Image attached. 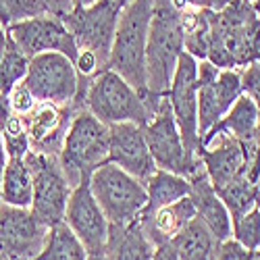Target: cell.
<instances>
[{"label": "cell", "mask_w": 260, "mask_h": 260, "mask_svg": "<svg viewBox=\"0 0 260 260\" xmlns=\"http://www.w3.org/2000/svg\"><path fill=\"white\" fill-rule=\"evenodd\" d=\"M193 216H196V208H193L189 196L173 202L169 206H162L154 210L148 216H140L138 223L142 225L144 233L154 246H160L165 242H171Z\"/></svg>", "instance_id": "obj_20"}, {"label": "cell", "mask_w": 260, "mask_h": 260, "mask_svg": "<svg viewBox=\"0 0 260 260\" xmlns=\"http://www.w3.org/2000/svg\"><path fill=\"white\" fill-rule=\"evenodd\" d=\"M64 223L71 227V231L79 237L88 252L106 246L111 225L90 189V177H83L73 187L67 210H64Z\"/></svg>", "instance_id": "obj_16"}, {"label": "cell", "mask_w": 260, "mask_h": 260, "mask_svg": "<svg viewBox=\"0 0 260 260\" xmlns=\"http://www.w3.org/2000/svg\"><path fill=\"white\" fill-rule=\"evenodd\" d=\"M58 160L73 187L83 177H90L98 167L108 162V125L98 121L88 108L77 111L64 136Z\"/></svg>", "instance_id": "obj_5"}, {"label": "cell", "mask_w": 260, "mask_h": 260, "mask_svg": "<svg viewBox=\"0 0 260 260\" xmlns=\"http://www.w3.org/2000/svg\"><path fill=\"white\" fill-rule=\"evenodd\" d=\"M7 100H9V106H11V111L15 113V115H27L31 108L38 104V100L34 98V94L29 92V88L27 85L21 81V83H17L15 88L7 94Z\"/></svg>", "instance_id": "obj_32"}, {"label": "cell", "mask_w": 260, "mask_h": 260, "mask_svg": "<svg viewBox=\"0 0 260 260\" xmlns=\"http://www.w3.org/2000/svg\"><path fill=\"white\" fill-rule=\"evenodd\" d=\"M242 96L240 71L219 69L210 60H198V134L200 140L219 123Z\"/></svg>", "instance_id": "obj_13"}, {"label": "cell", "mask_w": 260, "mask_h": 260, "mask_svg": "<svg viewBox=\"0 0 260 260\" xmlns=\"http://www.w3.org/2000/svg\"><path fill=\"white\" fill-rule=\"evenodd\" d=\"M75 113H77V108L73 106H56L52 102H38L27 115H23L25 132L29 138V150L58 156Z\"/></svg>", "instance_id": "obj_17"}, {"label": "cell", "mask_w": 260, "mask_h": 260, "mask_svg": "<svg viewBox=\"0 0 260 260\" xmlns=\"http://www.w3.org/2000/svg\"><path fill=\"white\" fill-rule=\"evenodd\" d=\"M0 260H7V258H0ZM36 260H40V256H38V258H36Z\"/></svg>", "instance_id": "obj_42"}, {"label": "cell", "mask_w": 260, "mask_h": 260, "mask_svg": "<svg viewBox=\"0 0 260 260\" xmlns=\"http://www.w3.org/2000/svg\"><path fill=\"white\" fill-rule=\"evenodd\" d=\"M23 83L38 102L71 106L79 92V73L69 56L60 52H44L29 58Z\"/></svg>", "instance_id": "obj_11"}, {"label": "cell", "mask_w": 260, "mask_h": 260, "mask_svg": "<svg viewBox=\"0 0 260 260\" xmlns=\"http://www.w3.org/2000/svg\"><path fill=\"white\" fill-rule=\"evenodd\" d=\"M115 3H117V5L121 7V9H125V7L129 5V3H134V0H115Z\"/></svg>", "instance_id": "obj_41"}, {"label": "cell", "mask_w": 260, "mask_h": 260, "mask_svg": "<svg viewBox=\"0 0 260 260\" xmlns=\"http://www.w3.org/2000/svg\"><path fill=\"white\" fill-rule=\"evenodd\" d=\"M258 60H260V58H258Z\"/></svg>", "instance_id": "obj_43"}, {"label": "cell", "mask_w": 260, "mask_h": 260, "mask_svg": "<svg viewBox=\"0 0 260 260\" xmlns=\"http://www.w3.org/2000/svg\"><path fill=\"white\" fill-rule=\"evenodd\" d=\"M189 181V200L196 208V216L210 229V233L219 242L231 240V214L225 208L223 200L219 198L214 185L210 183L204 167L200 165L187 177Z\"/></svg>", "instance_id": "obj_19"}, {"label": "cell", "mask_w": 260, "mask_h": 260, "mask_svg": "<svg viewBox=\"0 0 260 260\" xmlns=\"http://www.w3.org/2000/svg\"><path fill=\"white\" fill-rule=\"evenodd\" d=\"M7 150H5V142H3V134H0V183H3V173H5V167H7Z\"/></svg>", "instance_id": "obj_37"}, {"label": "cell", "mask_w": 260, "mask_h": 260, "mask_svg": "<svg viewBox=\"0 0 260 260\" xmlns=\"http://www.w3.org/2000/svg\"><path fill=\"white\" fill-rule=\"evenodd\" d=\"M179 260H214L221 242L210 233V229L198 219H193L171 240Z\"/></svg>", "instance_id": "obj_23"}, {"label": "cell", "mask_w": 260, "mask_h": 260, "mask_svg": "<svg viewBox=\"0 0 260 260\" xmlns=\"http://www.w3.org/2000/svg\"><path fill=\"white\" fill-rule=\"evenodd\" d=\"M34 200V177L31 171L23 158H9L3 183H0V202L17 206V208H29Z\"/></svg>", "instance_id": "obj_25"}, {"label": "cell", "mask_w": 260, "mask_h": 260, "mask_svg": "<svg viewBox=\"0 0 260 260\" xmlns=\"http://www.w3.org/2000/svg\"><path fill=\"white\" fill-rule=\"evenodd\" d=\"M183 52L181 9H177L175 0H152V19L146 44V85L150 92L167 94Z\"/></svg>", "instance_id": "obj_3"}, {"label": "cell", "mask_w": 260, "mask_h": 260, "mask_svg": "<svg viewBox=\"0 0 260 260\" xmlns=\"http://www.w3.org/2000/svg\"><path fill=\"white\" fill-rule=\"evenodd\" d=\"M229 0H175L177 9H185V7H191V9H210V11H219L223 9Z\"/></svg>", "instance_id": "obj_34"}, {"label": "cell", "mask_w": 260, "mask_h": 260, "mask_svg": "<svg viewBox=\"0 0 260 260\" xmlns=\"http://www.w3.org/2000/svg\"><path fill=\"white\" fill-rule=\"evenodd\" d=\"M154 248L138 221L127 227H108L106 250L111 260H154Z\"/></svg>", "instance_id": "obj_21"}, {"label": "cell", "mask_w": 260, "mask_h": 260, "mask_svg": "<svg viewBox=\"0 0 260 260\" xmlns=\"http://www.w3.org/2000/svg\"><path fill=\"white\" fill-rule=\"evenodd\" d=\"M29 58L19 50V46L7 36V48L0 58V94H9L17 83H21L27 75Z\"/></svg>", "instance_id": "obj_28"}, {"label": "cell", "mask_w": 260, "mask_h": 260, "mask_svg": "<svg viewBox=\"0 0 260 260\" xmlns=\"http://www.w3.org/2000/svg\"><path fill=\"white\" fill-rule=\"evenodd\" d=\"M258 117H260V111L256 108V104L248 98V96H240L235 100V104L227 111V115L214 123L208 132L202 136L200 144L208 138H212L214 134H227L240 142H252L254 140V134H256V125H258Z\"/></svg>", "instance_id": "obj_22"}, {"label": "cell", "mask_w": 260, "mask_h": 260, "mask_svg": "<svg viewBox=\"0 0 260 260\" xmlns=\"http://www.w3.org/2000/svg\"><path fill=\"white\" fill-rule=\"evenodd\" d=\"M5 48H7V29L0 27V58L5 54Z\"/></svg>", "instance_id": "obj_39"}, {"label": "cell", "mask_w": 260, "mask_h": 260, "mask_svg": "<svg viewBox=\"0 0 260 260\" xmlns=\"http://www.w3.org/2000/svg\"><path fill=\"white\" fill-rule=\"evenodd\" d=\"M198 158L214 189H219L240 177H248L258 185L256 179L258 150L252 142H240L227 134H214L212 138L200 144Z\"/></svg>", "instance_id": "obj_9"}, {"label": "cell", "mask_w": 260, "mask_h": 260, "mask_svg": "<svg viewBox=\"0 0 260 260\" xmlns=\"http://www.w3.org/2000/svg\"><path fill=\"white\" fill-rule=\"evenodd\" d=\"M90 189L100 204L108 225L127 227L140 219L148 193L144 181L113 162H104L90 175Z\"/></svg>", "instance_id": "obj_6"}, {"label": "cell", "mask_w": 260, "mask_h": 260, "mask_svg": "<svg viewBox=\"0 0 260 260\" xmlns=\"http://www.w3.org/2000/svg\"><path fill=\"white\" fill-rule=\"evenodd\" d=\"M142 132L156 169L189 177L202 165L198 156L187 154L167 96H162L156 113L150 117V121L142 125Z\"/></svg>", "instance_id": "obj_10"}, {"label": "cell", "mask_w": 260, "mask_h": 260, "mask_svg": "<svg viewBox=\"0 0 260 260\" xmlns=\"http://www.w3.org/2000/svg\"><path fill=\"white\" fill-rule=\"evenodd\" d=\"M173 117L179 127V134L187 154L198 156L200 134H198V60L183 52L177 60L175 73L167 90Z\"/></svg>", "instance_id": "obj_12"}, {"label": "cell", "mask_w": 260, "mask_h": 260, "mask_svg": "<svg viewBox=\"0 0 260 260\" xmlns=\"http://www.w3.org/2000/svg\"><path fill=\"white\" fill-rule=\"evenodd\" d=\"M214 260H260V252L246 250L235 240H227V242H221V248L216 252Z\"/></svg>", "instance_id": "obj_33"}, {"label": "cell", "mask_w": 260, "mask_h": 260, "mask_svg": "<svg viewBox=\"0 0 260 260\" xmlns=\"http://www.w3.org/2000/svg\"><path fill=\"white\" fill-rule=\"evenodd\" d=\"M154 260H179V256L171 242H165L154 248Z\"/></svg>", "instance_id": "obj_35"}, {"label": "cell", "mask_w": 260, "mask_h": 260, "mask_svg": "<svg viewBox=\"0 0 260 260\" xmlns=\"http://www.w3.org/2000/svg\"><path fill=\"white\" fill-rule=\"evenodd\" d=\"M144 185H146V193H148V202L140 216H148L162 206H169L173 202L189 196L187 177L177 175V173L162 171V169H156L152 175L144 181Z\"/></svg>", "instance_id": "obj_24"}, {"label": "cell", "mask_w": 260, "mask_h": 260, "mask_svg": "<svg viewBox=\"0 0 260 260\" xmlns=\"http://www.w3.org/2000/svg\"><path fill=\"white\" fill-rule=\"evenodd\" d=\"M121 11L123 9L115 0H98L92 7L73 9L69 15L60 17L73 36L77 50L92 52L102 69H106L108 58H111Z\"/></svg>", "instance_id": "obj_7"}, {"label": "cell", "mask_w": 260, "mask_h": 260, "mask_svg": "<svg viewBox=\"0 0 260 260\" xmlns=\"http://www.w3.org/2000/svg\"><path fill=\"white\" fill-rule=\"evenodd\" d=\"M40 260H88V250L71 227L60 221L50 227L46 246L40 254Z\"/></svg>", "instance_id": "obj_26"}, {"label": "cell", "mask_w": 260, "mask_h": 260, "mask_svg": "<svg viewBox=\"0 0 260 260\" xmlns=\"http://www.w3.org/2000/svg\"><path fill=\"white\" fill-rule=\"evenodd\" d=\"M46 0H0V27H9L25 19L48 15Z\"/></svg>", "instance_id": "obj_29"}, {"label": "cell", "mask_w": 260, "mask_h": 260, "mask_svg": "<svg viewBox=\"0 0 260 260\" xmlns=\"http://www.w3.org/2000/svg\"><path fill=\"white\" fill-rule=\"evenodd\" d=\"M88 260H111V254H108V250L104 246V248H98V250H90Z\"/></svg>", "instance_id": "obj_36"}, {"label": "cell", "mask_w": 260, "mask_h": 260, "mask_svg": "<svg viewBox=\"0 0 260 260\" xmlns=\"http://www.w3.org/2000/svg\"><path fill=\"white\" fill-rule=\"evenodd\" d=\"M7 36L27 58H34L44 52H60L75 62L79 52L75 46V40L69 34L67 25L62 23V19L50 13L9 25Z\"/></svg>", "instance_id": "obj_15"}, {"label": "cell", "mask_w": 260, "mask_h": 260, "mask_svg": "<svg viewBox=\"0 0 260 260\" xmlns=\"http://www.w3.org/2000/svg\"><path fill=\"white\" fill-rule=\"evenodd\" d=\"M231 240H235L242 248L260 252V210L254 206L250 212L242 214L231 225Z\"/></svg>", "instance_id": "obj_30"}, {"label": "cell", "mask_w": 260, "mask_h": 260, "mask_svg": "<svg viewBox=\"0 0 260 260\" xmlns=\"http://www.w3.org/2000/svg\"><path fill=\"white\" fill-rule=\"evenodd\" d=\"M23 160L34 177V200L29 210L48 227L64 221V210L73 185L64 175L58 156L29 150Z\"/></svg>", "instance_id": "obj_8"}, {"label": "cell", "mask_w": 260, "mask_h": 260, "mask_svg": "<svg viewBox=\"0 0 260 260\" xmlns=\"http://www.w3.org/2000/svg\"><path fill=\"white\" fill-rule=\"evenodd\" d=\"M237 71H240L242 94L248 96L260 111V60H252V62L244 64V67H240Z\"/></svg>", "instance_id": "obj_31"}, {"label": "cell", "mask_w": 260, "mask_h": 260, "mask_svg": "<svg viewBox=\"0 0 260 260\" xmlns=\"http://www.w3.org/2000/svg\"><path fill=\"white\" fill-rule=\"evenodd\" d=\"M108 162H113L146 181L156 171L154 158L146 144L142 125L138 123H115L108 125Z\"/></svg>", "instance_id": "obj_18"}, {"label": "cell", "mask_w": 260, "mask_h": 260, "mask_svg": "<svg viewBox=\"0 0 260 260\" xmlns=\"http://www.w3.org/2000/svg\"><path fill=\"white\" fill-rule=\"evenodd\" d=\"M50 227L29 208L0 202V258L36 260L46 246Z\"/></svg>", "instance_id": "obj_14"}, {"label": "cell", "mask_w": 260, "mask_h": 260, "mask_svg": "<svg viewBox=\"0 0 260 260\" xmlns=\"http://www.w3.org/2000/svg\"><path fill=\"white\" fill-rule=\"evenodd\" d=\"M152 19V0H134L119 17L115 42L106 69L119 73L138 92H148L146 85V44Z\"/></svg>", "instance_id": "obj_4"}, {"label": "cell", "mask_w": 260, "mask_h": 260, "mask_svg": "<svg viewBox=\"0 0 260 260\" xmlns=\"http://www.w3.org/2000/svg\"><path fill=\"white\" fill-rule=\"evenodd\" d=\"M94 3H98V0H71L73 9H85V7H92Z\"/></svg>", "instance_id": "obj_38"}, {"label": "cell", "mask_w": 260, "mask_h": 260, "mask_svg": "<svg viewBox=\"0 0 260 260\" xmlns=\"http://www.w3.org/2000/svg\"><path fill=\"white\" fill-rule=\"evenodd\" d=\"M165 94L138 92L113 69H102L90 77L85 88V108L104 125L138 123L144 125L156 113Z\"/></svg>", "instance_id": "obj_2"}, {"label": "cell", "mask_w": 260, "mask_h": 260, "mask_svg": "<svg viewBox=\"0 0 260 260\" xmlns=\"http://www.w3.org/2000/svg\"><path fill=\"white\" fill-rule=\"evenodd\" d=\"M256 177H258V183H260V150H258V160H256Z\"/></svg>", "instance_id": "obj_40"}, {"label": "cell", "mask_w": 260, "mask_h": 260, "mask_svg": "<svg viewBox=\"0 0 260 260\" xmlns=\"http://www.w3.org/2000/svg\"><path fill=\"white\" fill-rule=\"evenodd\" d=\"M216 193H219L225 208L229 210L231 223L235 219H240L242 214L250 212L258 202V185L254 181H250L248 177H240V179L219 187Z\"/></svg>", "instance_id": "obj_27"}, {"label": "cell", "mask_w": 260, "mask_h": 260, "mask_svg": "<svg viewBox=\"0 0 260 260\" xmlns=\"http://www.w3.org/2000/svg\"><path fill=\"white\" fill-rule=\"evenodd\" d=\"M260 58V15L252 0H229L208 9V54L206 60L219 69H240Z\"/></svg>", "instance_id": "obj_1"}]
</instances>
